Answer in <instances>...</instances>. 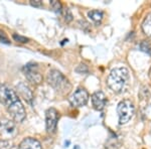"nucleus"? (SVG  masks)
I'll use <instances>...</instances> for the list:
<instances>
[{
    "label": "nucleus",
    "mask_w": 151,
    "mask_h": 149,
    "mask_svg": "<svg viewBox=\"0 0 151 149\" xmlns=\"http://www.w3.org/2000/svg\"><path fill=\"white\" fill-rule=\"evenodd\" d=\"M141 28H142L143 33L147 36V37H150L151 36V12L146 15V17L144 18L142 22V25H141Z\"/></svg>",
    "instance_id": "nucleus-13"
},
{
    "label": "nucleus",
    "mask_w": 151,
    "mask_h": 149,
    "mask_svg": "<svg viewBox=\"0 0 151 149\" xmlns=\"http://www.w3.org/2000/svg\"><path fill=\"white\" fill-rule=\"evenodd\" d=\"M47 81L48 85L60 95H67L72 90V85L67 77L58 70H50L47 73Z\"/></svg>",
    "instance_id": "nucleus-3"
},
{
    "label": "nucleus",
    "mask_w": 151,
    "mask_h": 149,
    "mask_svg": "<svg viewBox=\"0 0 151 149\" xmlns=\"http://www.w3.org/2000/svg\"><path fill=\"white\" fill-rule=\"evenodd\" d=\"M0 102L5 106L8 113L15 122H22L25 119V109L16 93L10 87L1 83H0Z\"/></svg>",
    "instance_id": "nucleus-1"
},
{
    "label": "nucleus",
    "mask_w": 151,
    "mask_h": 149,
    "mask_svg": "<svg viewBox=\"0 0 151 149\" xmlns=\"http://www.w3.org/2000/svg\"><path fill=\"white\" fill-rule=\"evenodd\" d=\"M58 121V112L57 109L50 108L45 112V128L48 133H53L57 130Z\"/></svg>",
    "instance_id": "nucleus-7"
},
{
    "label": "nucleus",
    "mask_w": 151,
    "mask_h": 149,
    "mask_svg": "<svg viewBox=\"0 0 151 149\" xmlns=\"http://www.w3.org/2000/svg\"><path fill=\"white\" fill-rule=\"evenodd\" d=\"M30 4H31L32 6H35V7H40V6H42V2L40 1V0H35V1L31 0V1H30Z\"/></svg>",
    "instance_id": "nucleus-19"
},
{
    "label": "nucleus",
    "mask_w": 151,
    "mask_h": 149,
    "mask_svg": "<svg viewBox=\"0 0 151 149\" xmlns=\"http://www.w3.org/2000/svg\"><path fill=\"white\" fill-rule=\"evenodd\" d=\"M129 81V71L126 68H115L110 72L107 79V85L113 92L121 93L125 89Z\"/></svg>",
    "instance_id": "nucleus-2"
},
{
    "label": "nucleus",
    "mask_w": 151,
    "mask_h": 149,
    "mask_svg": "<svg viewBox=\"0 0 151 149\" xmlns=\"http://www.w3.org/2000/svg\"><path fill=\"white\" fill-rule=\"evenodd\" d=\"M89 101V93L84 88H78L69 98V102L74 107H83Z\"/></svg>",
    "instance_id": "nucleus-6"
},
{
    "label": "nucleus",
    "mask_w": 151,
    "mask_h": 149,
    "mask_svg": "<svg viewBox=\"0 0 151 149\" xmlns=\"http://www.w3.org/2000/svg\"><path fill=\"white\" fill-rule=\"evenodd\" d=\"M0 149H18L17 146L14 145L13 143L9 140H3L0 139Z\"/></svg>",
    "instance_id": "nucleus-14"
},
{
    "label": "nucleus",
    "mask_w": 151,
    "mask_h": 149,
    "mask_svg": "<svg viewBox=\"0 0 151 149\" xmlns=\"http://www.w3.org/2000/svg\"><path fill=\"white\" fill-rule=\"evenodd\" d=\"M150 72H151V70H150ZM150 77H151V75H150Z\"/></svg>",
    "instance_id": "nucleus-20"
},
{
    "label": "nucleus",
    "mask_w": 151,
    "mask_h": 149,
    "mask_svg": "<svg viewBox=\"0 0 151 149\" xmlns=\"http://www.w3.org/2000/svg\"><path fill=\"white\" fill-rule=\"evenodd\" d=\"M18 149H42L41 148V144L37 139L32 137L24 138L19 145L17 146Z\"/></svg>",
    "instance_id": "nucleus-10"
},
{
    "label": "nucleus",
    "mask_w": 151,
    "mask_h": 149,
    "mask_svg": "<svg viewBox=\"0 0 151 149\" xmlns=\"http://www.w3.org/2000/svg\"><path fill=\"white\" fill-rule=\"evenodd\" d=\"M92 100V105H93V108L97 111H102L105 106L107 104V98L106 95L104 94V92L102 91H97L95 92L91 97Z\"/></svg>",
    "instance_id": "nucleus-9"
},
{
    "label": "nucleus",
    "mask_w": 151,
    "mask_h": 149,
    "mask_svg": "<svg viewBox=\"0 0 151 149\" xmlns=\"http://www.w3.org/2000/svg\"><path fill=\"white\" fill-rule=\"evenodd\" d=\"M77 71L78 73H80V74H85V73H88V67L86 65H84V63H81V65L79 66V67L77 68Z\"/></svg>",
    "instance_id": "nucleus-17"
},
{
    "label": "nucleus",
    "mask_w": 151,
    "mask_h": 149,
    "mask_svg": "<svg viewBox=\"0 0 151 149\" xmlns=\"http://www.w3.org/2000/svg\"><path fill=\"white\" fill-rule=\"evenodd\" d=\"M0 41H2V42H4V43H9L8 37H7V35H5V32H4L3 30H1V29H0Z\"/></svg>",
    "instance_id": "nucleus-18"
},
{
    "label": "nucleus",
    "mask_w": 151,
    "mask_h": 149,
    "mask_svg": "<svg viewBox=\"0 0 151 149\" xmlns=\"http://www.w3.org/2000/svg\"><path fill=\"white\" fill-rule=\"evenodd\" d=\"M23 74L29 82L33 85H40L42 82V75L36 63H29L23 67Z\"/></svg>",
    "instance_id": "nucleus-5"
},
{
    "label": "nucleus",
    "mask_w": 151,
    "mask_h": 149,
    "mask_svg": "<svg viewBox=\"0 0 151 149\" xmlns=\"http://www.w3.org/2000/svg\"><path fill=\"white\" fill-rule=\"evenodd\" d=\"M117 114L119 117V124L125 125L133 118L135 114V105L131 100H123L117 106Z\"/></svg>",
    "instance_id": "nucleus-4"
},
{
    "label": "nucleus",
    "mask_w": 151,
    "mask_h": 149,
    "mask_svg": "<svg viewBox=\"0 0 151 149\" xmlns=\"http://www.w3.org/2000/svg\"><path fill=\"white\" fill-rule=\"evenodd\" d=\"M88 17L91 19L95 24L99 25L102 22V20H103L104 13L101 10H91L88 12Z\"/></svg>",
    "instance_id": "nucleus-12"
},
{
    "label": "nucleus",
    "mask_w": 151,
    "mask_h": 149,
    "mask_svg": "<svg viewBox=\"0 0 151 149\" xmlns=\"http://www.w3.org/2000/svg\"><path fill=\"white\" fill-rule=\"evenodd\" d=\"M16 90H17L18 94L20 95V96L22 97L26 102L31 103V101H32V99H33V95H32V92H31V90L28 88L27 85L24 84V83H22V82L18 83V84L16 85Z\"/></svg>",
    "instance_id": "nucleus-11"
},
{
    "label": "nucleus",
    "mask_w": 151,
    "mask_h": 149,
    "mask_svg": "<svg viewBox=\"0 0 151 149\" xmlns=\"http://www.w3.org/2000/svg\"><path fill=\"white\" fill-rule=\"evenodd\" d=\"M50 7L55 10L57 13H62V4H60V1H57V0H52V1L50 2Z\"/></svg>",
    "instance_id": "nucleus-15"
},
{
    "label": "nucleus",
    "mask_w": 151,
    "mask_h": 149,
    "mask_svg": "<svg viewBox=\"0 0 151 149\" xmlns=\"http://www.w3.org/2000/svg\"><path fill=\"white\" fill-rule=\"evenodd\" d=\"M16 134V127L13 122L4 119L0 121V136L4 138H10Z\"/></svg>",
    "instance_id": "nucleus-8"
},
{
    "label": "nucleus",
    "mask_w": 151,
    "mask_h": 149,
    "mask_svg": "<svg viewBox=\"0 0 151 149\" xmlns=\"http://www.w3.org/2000/svg\"><path fill=\"white\" fill-rule=\"evenodd\" d=\"M12 38H13L15 41H17V42H21V43L28 42V40H29L27 37L22 36V35H19L17 33H13V35H12Z\"/></svg>",
    "instance_id": "nucleus-16"
}]
</instances>
